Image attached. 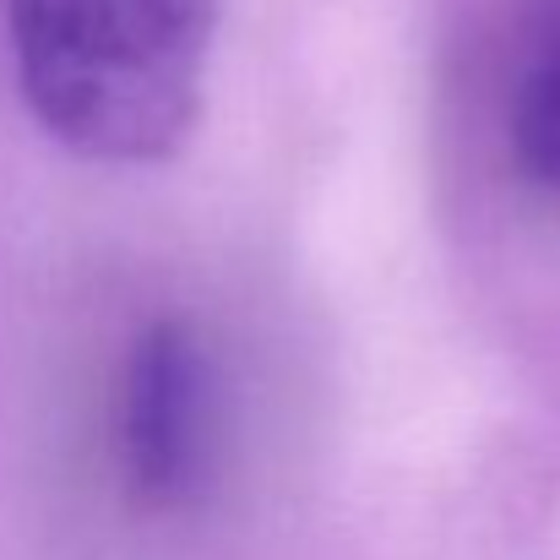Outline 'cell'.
<instances>
[{"label":"cell","instance_id":"6da1fadb","mask_svg":"<svg viewBox=\"0 0 560 560\" xmlns=\"http://www.w3.org/2000/svg\"><path fill=\"white\" fill-rule=\"evenodd\" d=\"M33 120L98 164H164L201 120L218 0H5Z\"/></svg>","mask_w":560,"mask_h":560},{"label":"cell","instance_id":"7a4b0ae2","mask_svg":"<svg viewBox=\"0 0 560 560\" xmlns=\"http://www.w3.org/2000/svg\"><path fill=\"white\" fill-rule=\"evenodd\" d=\"M212 354L201 332L164 316L153 322L120 381V468L142 506H186L212 457Z\"/></svg>","mask_w":560,"mask_h":560},{"label":"cell","instance_id":"3957f363","mask_svg":"<svg viewBox=\"0 0 560 560\" xmlns=\"http://www.w3.org/2000/svg\"><path fill=\"white\" fill-rule=\"evenodd\" d=\"M517 170L545 190H560V44L534 66L512 109Z\"/></svg>","mask_w":560,"mask_h":560}]
</instances>
